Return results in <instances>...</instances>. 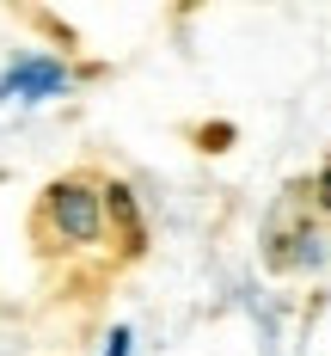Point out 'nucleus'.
I'll use <instances>...</instances> for the list:
<instances>
[{"label": "nucleus", "mask_w": 331, "mask_h": 356, "mask_svg": "<svg viewBox=\"0 0 331 356\" xmlns=\"http://www.w3.org/2000/svg\"><path fill=\"white\" fill-rule=\"evenodd\" d=\"M43 221L62 246H99L105 234V191L92 178H56L43 191Z\"/></svg>", "instance_id": "f257e3e1"}, {"label": "nucleus", "mask_w": 331, "mask_h": 356, "mask_svg": "<svg viewBox=\"0 0 331 356\" xmlns=\"http://www.w3.org/2000/svg\"><path fill=\"white\" fill-rule=\"evenodd\" d=\"M68 92V68L56 56H19L0 74V111H25V105H49Z\"/></svg>", "instance_id": "f03ea898"}, {"label": "nucleus", "mask_w": 331, "mask_h": 356, "mask_svg": "<svg viewBox=\"0 0 331 356\" xmlns=\"http://www.w3.org/2000/svg\"><path fill=\"white\" fill-rule=\"evenodd\" d=\"M99 356H135V332H129V325H110V338H105Z\"/></svg>", "instance_id": "7ed1b4c3"}, {"label": "nucleus", "mask_w": 331, "mask_h": 356, "mask_svg": "<svg viewBox=\"0 0 331 356\" xmlns=\"http://www.w3.org/2000/svg\"><path fill=\"white\" fill-rule=\"evenodd\" d=\"M319 191H325V197H319V203H325V209H331V166H325V178H319Z\"/></svg>", "instance_id": "20e7f679"}]
</instances>
